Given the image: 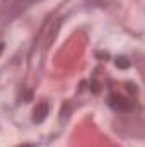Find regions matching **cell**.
I'll return each instance as SVG.
<instances>
[{
	"mask_svg": "<svg viewBox=\"0 0 145 147\" xmlns=\"http://www.w3.org/2000/svg\"><path fill=\"white\" fill-rule=\"evenodd\" d=\"M46 115H48V105H46V103H41V105H38L36 110H34L33 120H34L36 123H41V121L46 118Z\"/></svg>",
	"mask_w": 145,
	"mask_h": 147,
	"instance_id": "cell-1",
	"label": "cell"
},
{
	"mask_svg": "<svg viewBox=\"0 0 145 147\" xmlns=\"http://www.w3.org/2000/svg\"><path fill=\"white\" fill-rule=\"evenodd\" d=\"M17 147H34L33 144H21V146H17Z\"/></svg>",
	"mask_w": 145,
	"mask_h": 147,
	"instance_id": "cell-2",
	"label": "cell"
}]
</instances>
